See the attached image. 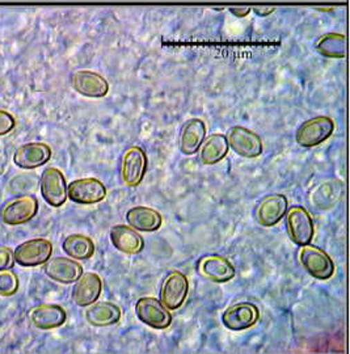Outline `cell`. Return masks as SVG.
I'll use <instances>...</instances> for the list:
<instances>
[{"mask_svg": "<svg viewBox=\"0 0 350 354\" xmlns=\"http://www.w3.org/2000/svg\"><path fill=\"white\" fill-rule=\"evenodd\" d=\"M335 131V122L326 115H317L303 122L297 133L295 140L300 147L313 149L329 140Z\"/></svg>", "mask_w": 350, "mask_h": 354, "instance_id": "cell-1", "label": "cell"}, {"mask_svg": "<svg viewBox=\"0 0 350 354\" xmlns=\"http://www.w3.org/2000/svg\"><path fill=\"white\" fill-rule=\"evenodd\" d=\"M300 266L313 279L325 281L335 274V264L328 253L311 244L300 247L298 253Z\"/></svg>", "mask_w": 350, "mask_h": 354, "instance_id": "cell-2", "label": "cell"}, {"mask_svg": "<svg viewBox=\"0 0 350 354\" xmlns=\"http://www.w3.org/2000/svg\"><path fill=\"white\" fill-rule=\"evenodd\" d=\"M149 165V159L145 150L139 146H130L127 147L122 158H121V167L120 175L122 183L129 188H137L143 181L146 171Z\"/></svg>", "mask_w": 350, "mask_h": 354, "instance_id": "cell-3", "label": "cell"}, {"mask_svg": "<svg viewBox=\"0 0 350 354\" xmlns=\"http://www.w3.org/2000/svg\"><path fill=\"white\" fill-rule=\"evenodd\" d=\"M286 230L288 238L297 245H306L313 241L315 228L313 216L300 205L291 206L286 212Z\"/></svg>", "mask_w": 350, "mask_h": 354, "instance_id": "cell-4", "label": "cell"}, {"mask_svg": "<svg viewBox=\"0 0 350 354\" xmlns=\"http://www.w3.org/2000/svg\"><path fill=\"white\" fill-rule=\"evenodd\" d=\"M188 292V277L180 270H171L163 279L160 302L169 311H175L185 304Z\"/></svg>", "mask_w": 350, "mask_h": 354, "instance_id": "cell-5", "label": "cell"}, {"mask_svg": "<svg viewBox=\"0 0 350 354\" xmlns=\"http://www.w3.org/2000/svg\"><path fill=\"white\" fill-rule=\"evenodd\" d=\"M51 253L53 243L50 241L44 238H35L19 244L13 251V259L15 263L20 266L35 268L45 264L50 259Z\"/></svg>", "mask_w": 350, "mask_h": 354, "instance_id": "cell-6", "label": "cell"}, {"mask_svg": "<svg viewBox=\"0 0 350 354\" xmlns=\"http://www.w3.org/2000/svg\"><path fill=\"white\" fill-rule=\"evenodd\" d=\"M230 149L239 156L255 159L263 153V140L259 134L244 127H232L227 133Z\"/></svg>", "mask_w": 350, "mask_h": 354, "instance_id": "cell-7", "label": "cell"}, {"mask_svg": "<svg viewBox=\"0 0 350 354\" xmlns=\"http://www.w3.org/2000/svg\"><path fill=\"white\" fill-rule=\"evenodd\" d=\"M136 314L140 323L154 329H167L172 324V315L164 304L152 297L139 298Z\"/></svg>", "mask_w": 350, "mask_h": 354, "instance_id": "cell-8", "label": "cell"}, {"mask_svg": "<svg viewBox=\"0 0 350 354\" xmlns=\"http://www.w3.org/2000/svg\"><path fill=\"white\" fill-rule=\"evenodd\" d=\"M38 212L35 196H20L6 203L0 210V221L8 226H19L32 221Z\"/></svg>", "mask_w": 350, "mask_h": 354, "instance_id": "cell-9", "label": "cell"}, {"mask_svg": "<svg viewBox=\"0 0 350 354\" xmlns=\"http://www.w3.org/2000/svg\"><path fill=\"white\" fill-rule=\"evenodd\" d=\"M39 187L42 198L53 207H61L67 201V183L61 169L55 167L45 168Z\"/></svg>", "mask_w": 350, "mask_h": 354, "instance_id": "cell-10", "label": "cell"}, {"mask_svg": "<svg viewBox=\"0 0 350 354\" xmlns=\"http://www.w3.org/2000/svg\"><path fill=\"white\" fill-rule=\"evenodd\" d=\"M67 197L79 205H93L105 200L107 187L96 177L77 178L68 184Z\"/></svg>", "mask_w": 350, "mask_h": 354, "instance_id": "cell-11", "label": "cell"}, {"mask_svg": "<svg viewBox=\"0 0 350 354\" xmlns=\"http://www.w3.org/2000/svg\"><path fill=\"white\" fill-rule=\"evenodd\" d=\"M197 272L202 277L215 283H225L237 274L235 266L221 254H208L201 257L197 261Z\"/></svg>", "mask_w": 350, "mask_h": 354, "instance_id": "cell-12", "label": "cell"}, {"mask_svg": "<svg viewBox=\"0 0 350 354\" xmlns=\"http://www.w3.org/2000/svg\"><path fill=\"white\" fill-rule=\"evenodd\" d=\"M260 319V310L256 304L239 302L225 308L222 314V323L230 330H244L253 327Z\"/></svg>", "mask_w": 350, "mask_h": 354, "instance_id": "cell-13", "label": "cell"}, {"mask_svg": "<svg viewBox=\"0 0 350 354\" xmlns=\"http://www.w3.org/2000/svg\"><path fill=\"white\" fill-rule=\"evenodd\" d=\"M73 88L82 96L101 99L105 97L109 92V83L104 76L89 71V70H79L71 76Z\"/></svg>", "mask_w": 350, "mask_h": 354, "instance_id": "cell-14", "label": "cell"}, {"mask_svg": "<svg viewBox=\"0 0 350 354\" xmlns=\"http://www.w3.org/2000/svg\"><path fill=\"white\" fill-rule=\"evenodd\" d=\"M51 158L49 145L30 142L20 146L13 153V163L21 169H36L46 165Z\"/></svg>", "mask_w": 350, "mask_h": 354, "instance_id": "cell-15", "label": "cell"}, {"mask_svg": "<svg viewBox=\"0 0 350 354\" xmlns=\"http://www.w3.org/2000/svg\"><path fill=\"white\" fill-rule=\"evenodd\" d=\"M288 200L285 194H270L264 197L256 207V221L264 227H273L286 214Z\"/></svg>", "mask_w": 350, "mask_h": 354, "instance_id": "cell-16", "label": "cell"}, {"mask_svg": "<svg viewBox=\"0 0 350 354\" xmlns=\"http://www.w3.org/2000/svg\"><path fill=\"white\" fill-rule=\"evenodd\" d=\"M44 272L49 279L63 285L75 283L76 281L80 279V276L84 273L82 264H79L74 259H67V257L49 259L45 263Z\"/></svg>", "mask_w": 350, "mask_h": 354, "instance_id": "cell-17", "label": "cell"}, {"mask_svg": "<svg viewBox=\"0 0 350 354\" xmlns=\"http://www.w3.org/2000/svg\"><path fill=\"white\" fill-rule=\"evenodd\" d=\"M29 322L33 327L42 330L59 328L67 320V314L59 304H38L28 313Z\"/></svg>", "mask_w": 350, "mask_h": 354, "instance_id": "cell-18", "label": "cell"}, {"mask_svg": "<svg viewBox=\"0 0 350 354\" xmlns=\"http://www.w3.org/2000/svg\"><path fill=\"white\" fill-rule=\"evenodd\" d=\"M101 291L102 281L100 276L93 272L83 273L74 285L73 301L79 307H88L100 298Z\"/></svg>", "mask_w": 350, "mask_h": 354, "instance_id": "cell-19", "label": "cell"}, {"mask_svg": "<svg viewBox=\"0 0 350 354\" xmlns=\"http://www.w3.org/2000/svg\"><path fill=\"white\" fill-rule=\"evenodd\" d=\"M109 238L113 247L125 254H138L145 248V239L137 230L126 225H116L111 228Z\"/></svg>", "mask_w": 350, "mask_h": 354, "instance_id": "cell-20", "label": "cell"}, {"mask_svg": "<svg viewBox=\"0 0 350 354\" xmlns=\"http://www.w3.org/2000/svg\"><path fill=\"white\" fill-rule=\"evenodd\" d=\"M206 137V125L201 118H190L180 131L178 147L184 155H194Z\"/></svg>", "mask_w": 350, "mask_h": 354, "instance_id": "cell-21", "label": "cell"}, {"mask_svg": "<svg viewBox=\"0 0 350 354\" xmlns=\"http://www.w3.org/2000/svg\"><path fill=\"white\" fill-rule=\"evenodd\" d=\"M126 222L130 227L140 232H154L162 227L163 216L155 209L147 206H134L127 210Z\"/></svg>", "mask_w": 350, "mask_h": 354, "instance_id": "cell-22", "label": "cell"}, {"mask_svg": "<svg viewBox=\"0 0 350 354\" xmlns=\"http://www.w3.org/2000/svg\"><path fill=\"white\" fill-rule=\"evenodd\" d=\"M86 320L93 327H111L117 324L121 317V308L112 302H95L86 310Z\"/></svg>", "mask_w": 350, "mask_h": 354, "instance_id": "cell-23", "label": "cell"}, {"mask_svg": "<svg viewBox=\"0 0 350 354\" xmlns=\"http://www.w3.org/2000/svg\"><path fill=\"white\" fill-rule=\"evenodd\" d=\"M230 151L228 140L225 134L215 133L202 142L200 160L202 165H214L222 162Z\"/></svg>", "mask_w": 350, "mask_h": 354, "instance_id": "cell-24", "label": "cell"}, {"mask_svg": "<svg viewBox=\"0 0 350 354\" xmlns=\"http://www.w3.org/2000/svg\"><path fill=\"white\" fill-rule=\"evenodd\" d=\"M62 250L74 260H88L95 253V243L87 235L73 234L63 241Z\"/></svg>", "mask_w": 350, "mask_h": 354, "instance_id": "cell-25", "label": "cell"}, {"mask_svg": "<svg viewBox=\"0 0 350 354\" xmlns=\"http://www.w3.org/2000/svg\"><path fill=\"white\" fill-rule=\"evenodd\" d=\"M316 50L326 58H344L347 55V37L340 33L324 35L317 39Z\"/></svg>", "mask_w": 350, "mask_h": 354, "instance_id": "cell-26", "label": "cell"}, {"mask_svg": "<svg viewBox=\"0 0 350 354\" xmlns=\"http://www.w3.org/2000/svg\"><path fill=\"white\" fill-rule=\"evenodd\" d=\"M19 290V279L10 269L0 270V297H12Z\"/></svg>", "mask_w": 350, "mask_h": 354, "instance_id": "cell-27", "label": "cell"}, {"mask_svg": "<svg viewBox=\"0 0 350 354\" xmlns=\"http://www.w3.org/2000/svg\"><path fill=\"white\" fill-rule=\"evenodd\" d=\"M16 127V120L12 114L0 109V137L7 136Z\"/></svg>", "mask_w": 350, "mask_h": 354, "instance_id": "cell-28", "label": "cell"}, {"mask_svg": "<svg viewBox=\"0 0 350 354\" xmlns=\"http://www.w3.org/2000/svg\"><path fill=\"white\" fill-rule=\"evenodd\" d=\"M13 264H15V259H13L12 250L1 245L0 247V270L11 269Z\"/></svg>", "mask_w": 350, "mask_h": 354, "instance_id": "cell-29", "label": "cell"}, {"mask_svg": "<svg viewBox=\"0 0 350 354\" xmlns=\"http://www.w3.org/2000/svg\"><path fill=\"white\" fill-rule=\"evenodd\" d=\"M275 11V7H265V6H257L253 8V12L259 16H268Z\"/></svg>", "mask_w": 350, "mask_h": 354, "instance_id": "cell-30", "label": "cell"}, {"mask_svg": "<svg viewBox=\"0 0 350 354\" xmlns=\"http://www.w3.org/2000/svg\"><path fill=\"white\" fill-rule=\"evenodd\" d=\"M230 12L238 17H246L247 15H250V7H232L230 8Z\"/></svg>", "mask_w": 350, "mask_h": 354, "instance_id": "cell-31", "label": "cell"}]
</instances>
